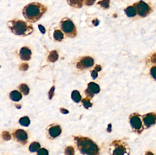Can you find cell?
Returning a JSON list of instances; mask_svg holds the SVG:
<instances>
[{
    "instance_id": "9a60e30c",
    "label": "cell",
    "mask_w": 156,
    "mask_h": 155,
    "mask_svg": "<svg viewBox=\"0 0 156 155\" xmlns=\"http://www.w3.org/2000/svg\"><path fill=\"white\" fill-rule=\"evenodd\" d=\"M9 96L10 99L13 101H19L22 98L21 93L17 91H13L11 92Z\"/></svg>"
},
{
    "instance_id": "3957f363",
    "label": "cell",
    "mask_w": 156,
    "mask_h": 155,
    "mask_svg": "<svg viewBox=\"0 0 156 155\" xmlns=\"http://www.w3.org/2000/svg\"><path fill=\"white\" fill-rule=\"evenodd\" d=\"M7 26L15 35L22 37L30 35L33 31L32 24L20 20L10 21L7 23Z\"/></svg>"
},
{
    "instance_id": "d590c367",
    "label": "cell",
    "mask_w": 156,
    "mask_h": 155,
    "mask_svg": "<svg viewBox=\"0 0 156 155\" xmlns=\"http://www.w3.org/2000/svg\"><path fill=\"white\" fill-rule=\"evenodd\" d=\"M107 131L109 133L112 131V125L111 124L108 125V128H107Z\"/></svg>"
},
{
    "instance_id": "44dd1931",
    "label": "cell",
    "mask_w": 156,
    "mask_h": 155,
    "mask_svg": "<svg viewBox=\"0 0 156 155\" xmlns=\"http://www.w3.org/2000/svg\"><path fill=\"white\" fill-rule=\"evenodd\" d=\"M69 4L76 8H81L82 7V1H68Z\"/></svg>"
},
{
    "instance_id": "4dcf8cb0",
    "label": "cell",
    "mask_w": 156,
    "mask_h": 155,
    "mask_svg": "<svg viewBox=\"0 0 156 155\" xmlns=\"http://www.w3.org/2000/svg\"><path fill=\"white\" fill-rule=\"evenodd\" d=\"M95 1H84L85 5H87V6H90V5H93L94 4Z\"/></svg>"
},
{
    "instance_id": "484cf974",
    "label": "cell",
    "mask_w": 156,
    "mask_h": 155,
    "mask_svg": "<svg viewBox=\"0 0 156 155\" xmlns=\"http://www.w3.org/2000/svg\"><path fill=\"white\" fill-rule=\"evenodd\" d=\"M2 138L5 141H8L11 139V136L10 133L7 131H4L2 134Z\"/></svg>"
},
{
    "instance_id": "7402d4cb",
    "label": "cell",
    "mask_w": 156,
    "mask_h": 155,
    "mask_svg": "<svg viewBox=\"0 0 156 155\" xmlns=\"http://www.w3.org/2000/svg\"><path fill=\"white\" fill-rule=\"evenodd\" d=\"M19 123L23 126H28L30 124V120L28 117H23L20 119Z\"/></svg>"
},
{
    "instance_id": "7c38bea8",
    "label": "cell",
    "mask_w": 156,
    "mask_h": 155,
    "mask_svg": "<svg viewBox=\"0 0 156 155\" xmlns=\"http://www.w3.org/2000/svg\"><path fill=\"white\" fill-rule=\"evenodd\" d=\"M62 132L61 127L59 125H54L50 126L48 130L49 136L52 138H55L59 136Z\"/></svg>"
},
{
    "instance_id": "8d00e7d4",
    "label": "cell",
    "mask_w": 156,
    "mask_h": 155,
    "mask_svg": "<svg viewBox=\"0 0 156 155\" xmlns=\"http://www.w3.org/2000/svg\"><path fill=\"white\" fill-rule=\"evenodd\" d=\"M145 155H154V154L151 151H148L146 152Z\"/></svg>"
},
{
    "instance_id": "8992f818",
    "label": "cell",
    "mask_w": 156,
    "mask_h": 155,
    "mask_svg": "<svg viewBox=\"0 0 156 155\" xmlns=\"http://www.w3.org/2000/svg\"><path fill=\"white\" fill-rule=\"evenodd\" d=\"M129 122L133 131L137 134H141L143 131L142 116L137 113H134L129 117Z\"/></svg>"
},
{
    "instance_id": "e575fe53",
    "label": "cell",
    "mask_w": 156,
    "mask_h": 155,
    "mask_svg": "<svg viewBox=\"0 0 156 155\" xmlns=\"http://www.w3.org/2000/svg\"><path fill=\"white\" fill-rule=\"evenodd\" d=\"M92 23L95 26H97L99 25V23H100V21L96 19L95 20H93L92 21Z\"/></svg>"
},
{
    "instance_id": "603a6c76",
    "label": "cell",
    "mask_w": 156,
    "mask_h": 155,
    "mask_svg": "<svg viewBox=\"0 0 156 155\" xmlns=\"http://www.w3.org/2000/svg\"><path fill=\"white\" fill-rule=\"evenodd\" d=\"M82 102L84 108L86 109H88L89 107H91L92 106V104L90 102V100L87 97L82 99Z\"/></svg>"
},
{
    "instance_id": "d6a6232c",
    "label": "cell",
    "mask_w": 156,
    "mask_h": 155,
    "mask_svg": "<svg viewBox=\"0 0 156 155\" xmlns=\"http://www.w3.org/2000/svg\"><path fill=\"white\" fill-rule=\"evenodd\" d=\"M60 112H61L62 114H66L69 113V111L67 110H66V109H64V108H60Z\"/></svg>"
},
{
    "instance_id": "8fae6325",
    "label": "cell",
    "mask_w": 156,
    "mask_h": 155,
    "mask_svg": "<svg viewBox=\"0 0 156 155\" xmlns=\"http://www.w3.org/2000/svg\"><path fill=\"white\" fill-rule=\"evenodd\" d=\"M13 136L16 140L22 144H26L27 143V133L24 130L21 129L16 130L13 133Z\"/></svg>"
},
{
    "instance_id": "6da1fadb",
    "label": "cell",
    "mask_w": 156,
    "mask_h": 155,
    "mask_svg": "<svg viewBox=\"0 0 156 155\" xmlns=\"http://www.w3.org/2000/svg\"><path fill=\"white\" fill-rule=\"evenodd\" d=\"M47 10V8L44 5L38 2H33L24 7L22 13L27 21L34 23L41 18Z\"/></svg>"
},
{
    "instance_id": "f546056e",
    "label": "cell",
    "mask_w": 156,
    "mask_h": 155,
    "mask_svg": "<svg viewBox=\"0 0 156 155\" xmlns=\"http://www.w3.org/2000/svg\"><path fill=\"white\" fill-rule=\"evenodd\" d=\"M91 76L94 80H95L98 76V73L95 70H93L91 71Z\"/></svg>"
},
{
    "instance_id": "f1b7e54d",
    "label": "cell",
    "mask_w": 156,
    "mask_h": 155,
    "mask_svg": "<svg viewBox=\"0 0 156 155\" xmlns=\"http://www.w3.org/2000/svg\"><path fill=\"white\" fill-rule=\"evenodd\" d=\"M54 90H55V87L53 86L49 91L48 95H49V98L50 99H51L54 95Z\"/></svg>"
},
{
    "instance_id": "d6986e66",
    "label": "cell",
    "mask_w": 156,
    "mask_h": 155,
    "mask_svg": "<svg viewBox=\"0 0 156 155\" xmlns=\"http://www.w3.org/2000/svg\"><path fill=\"white\" fill-rule=\"evenodd\" d=\"M40 144L37 142H33L29 146V151L32 152H36L40 149Z\"/></svg>"
},
{
    "instance_id": "d4e9b609",
    "label": "cell",
    "mask_w": 156,
    "mask_h": 155,
    "mask_svg": "<svg viewBox=\"0 0 156 155\" xmlns=\"http://www.w3.org/2000/svg\"><path fill=\"white\" fill-rule=\"evenodd\" d=\"M98 4L101 5V7L104 8L105 9H107L110 7V1H99L97 3Z\"/></svg>"
},
{
    "instance_id": "4fadbf2b",
    "label": "cell",
    "mask_w": 156,
    "mask_h": 155,
    "mask_svg": "<svg viewBox=\"0 0 156 155\" xmlns=\"http://www.w3.org/2000/svg\"><path fill=\"white\" fill-rule=\"evenodd\" d=\"M32 52L29 48L27 47H23L20 51L19 56L21 59L22 61H27L31 58Z\"/></svg>"
},
{
    "instance_id": "83f0119b",
    "label": "cell",
    "mask_w": 156,
    "mask_h": 155,
    "mask_svg": "<svg viewBox=\"0 0 156 155\" xmlns=\"http://www.w3.org/2000/svg\"><path fill=\"white\" fill-rule=\"evenodd\" d=\"M151 75L152 78L155 80H156V66L152 67L150 71Z\"/></svg>"
},
{
    "instance_id": "30bf717a",
    "label": "cell",
    "mask_w": 156,
    "mask_h": 155,
    "mask_svg": "<svg viewBox=\"0 0 156 155\" xmlns=\"http://www.w3.org/2000/svg\"><path fill=\"white\" fill-rule=\"evenodd\" d=\"M100 92V87L98 84L91 82L88 84V88L85 90V95L88 98H92L95 94H97Z\"/></svg>"
},
{
    "instance_id": "2e32d148",
    "label": "cell",
    "mask_w": 156,
    "mask_h": 155,
    "mask_svg": "<svg viewBox=\"0 0 156 155\" xmlns=\"http://www.w3.org/2000/svg\"><path fill=\"white\" fill-rule=\"evenodd\" d=\"M58 58V55L56 51H52L50 52L48 56V60L51 62H54L57 61Z\"/></svg>"
},
{
    "instance_id": "9c48e42d",
    "label": "cell",
    "mask_w": 156,
    "mask_h": 155,
    "mask_svg": "<svg viewBox=\"0 0 156 155\" xmlns=\"http://www.w3.org/2000/svg\"><path fill=\"white\" fill-rule=\"evenodd\" d=\"M94 64V62L93 58L89 57H84L77 63L76 67L79 69H85L92 67Z\"/></svg>"
},
{
    "instance_id": "836d02e7",
    "label": "cell",
    "mask_w": 156,
    "mask_h": 155,
    "mask_svg": "<svg viewBox=\"0 0 156 155\" xmlns=\"http://www.w3.org/2000/svg\"><path fill=\"white\" fill-rule=\"evenodd\" d=\"M94 69L95 71L97 72V71H101V66H100L99 65H96V66L95 67Z\"/></svg>"
},
{
    "instance_id": "7a4b0ae2",
    "label": "cell",
    "mask_w": 156,
    "mask_h": 155,
    "mask_svg": "<svg viewBox=\"0 0 156 155\" xmlns=\"http://www.w3.org/2000/svg\"><path fill=\"white\" fill-rule=\"evenodd\" d=\"M74 139L78 149L83 155H100V148L90 139L83 137H75Z\"/></svg>"
},
{
    "instance_id": "5b68a950",
    "label": "cell",
    "mask_w": 156,
    "mask_h": 155,
    "mask_svg": "<svg viewBox=\"0 0 156 155\" xmlns=\"http://www.w3.org/2000/svg\"><path fill=\"white\" fill-rule=\"evenodd\" d=\"M60 28L68 37L74 38L77 36L76 28L75 24L69 19L65 18L61 21Z\"/></svg>"
},
{
    "instance_id": "ba28073f",
    "label": "cell",
    "mask_w": 156,
    "mask_h": 155,
    "mask_svg": "<svg viewBox=\"0 0 156 155\" xmlns=\"http://www.w3.org/2000/svg\"><path fill=\"white\" fill-rule=\"evenodd\" d=\"M144 128L147 129L156 123V114L150 113L142 116Z\"/></svg>"
},
{
    "instance_id": "52a82bcc",
    "label": "cell",
    "mask_w": 156,
    "mask_h": 155,
    "mask_svg": "<svg viewBox=\"0 0 156 155\" xmlns=\"http://www.w3.org/2000/svg\"><path fill=\"white\" fill-rule=\"evenodd\" d=\"M136 8L137 13L142 18L146 17L152 12L151 7L143 1H140L133 5Z\"/></svg>"
},
{
    "instance_id": "277c9868",
    "label": "cell",
    "mask_w": 156,
    "mask_h": 155,
    "mask_svg": "<svg viewBox=\"0 0 156 155\" xmlns=\"http://www.w3.org/2000/svg\"><path fill=\"white\" fill-rule=\"evenodd\" d=\"M109 152L111 155H130V149L124 141L114 140L110 144Z\"/></svg>"
},
{
    "instance_id": "cb8c5ba5",
    "label": "cell",
    "mask_w": 156,
    "mask_h": 155,
    "mask_svg": "<svg viewBox=\"0 0 156 155\" xmlns=\"http://www.w3.org/2000/svg\"><path fill=\"white\" fill-rule=\"evenodd\" d=\"M65 155H75V149L73 146H68L64 151Z\"/></svg>"
},
{
    "instance_id": "ffe728a7",
    "label": "cell",
    "mask_w": 156,
    "mask_h": 155,
    "mask_svg": "<svg viewBox=\"0 0 156 155\" xmlns=\"http://www.w3.org/2000/svg\"><path fill=\"white\" fill-rule=\"evenodd\" d=\"M19 90L24 95H27L29 93V88L25 84H21L18 87Z\"/></svg>"
},
{
    "instance_id": "5bb4252c",
    "label": "cell",
    "mask_w": 156,
    "mask_h": 155,
    "mask_svg": "<svg viewBox=\"0 0 156 155\" xmlns=\"http://www.w3.org/2000/svg\"><path fill=\"white\" fill-rule=\"evenodd\" d=\"M125 12L127 17L132 18L136 16L137 15L136 8L134 6H130L125 10Z\"/></svg>"
},
{
    "instance_id": "4316f807",
    "label": "cell",
    "mask_w": 156,
    "mask_h": 155,
    "mask_svg": "<svg viewBox=\"0 0 156 155\" xmlns=\"http://www.w3.org/2000/svg\"><path fill=\"white\" fill-rule=\"evenodd\" d=\"M38 155H49V151L45 148H41L38 151Z\"/></svg>"
},
{
    "instance_id": "ac0fdd59",
    "label": "cell",
    "mask_w": 156,
    "mask_h": 155,
    "mask_svg": "<svg viewBox=\"0 0 156 155\" xmlns=\"http://www.w3.org/2000/svg\"><path fill=\"white\" fill-rule=\"evenodd\" d=\"M53 38L54 40L57 41H61L64 39V34L60 30H56L54 31L53 33Z\"/></svg>"
},
{
    "instance_id": "e0dca14e",
    "label": "cell",
    "mask_w": 156,
    "mask_h": 155,
    "mask_svg": "<svg viewBox=\"0 0 156 155\" xmlns=\"http://www.w3.org/2000/svg\"><path fill=\"white\" fill-rule=\"evenodd\" d=\"M71 98L72 100L76 103L80 102L81 100V96L80 95V93L76 90H75L72 92Z\"/></svg>"
},
{
    "instance_id": "1f68e13d",
    "label": "cell",
    "mask_w": 156,
    "mask_h": 155,
    "mask_svg": "<svg viewBox=\"0 0 156 155\" xmlns=\"http://www.w3.org/2000/svg\"><path fill=\"white\" fill-rule=\"evenodd\" d=\"M38 28L40 32H41L43 34H44V33H45V29L44 27L43 26L41 25H38Z\"/></svg>"
}]
</instances>
